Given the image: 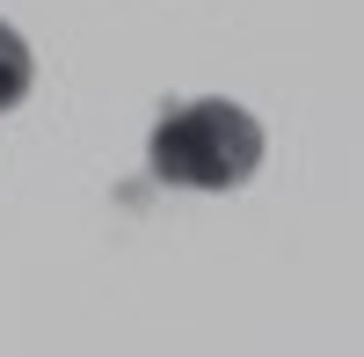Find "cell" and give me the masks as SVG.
<instances>
[{
  "instance_id": "6da1fadb",
  "label": "cell",
  "mask_w": 364,
  "mask_h": 357,
  "mask_svg": "<svg viewBox=\"0 0 364 357\" xmlns=\"http://www.w3.org/2000/svg\"><path fill=\"white\" fill-rule=\"evenodd\" d=\"M146 161H154L161 183L175 190H240L262 168V124L240 102H175L154 139H146Z\"/></svg>"
},
{
  "instance_id": "7a4b0ae2",
  "label": "cell",
  "mask_w": 364,
  "mask_h": 357,
  "mask_svg": "<svg viewBox=\"0 0 364 357\" xmlns=\"http://www.w3.org/2000/svg\"><path fill=\"white\" fill-rule=\"evenodd\" d=\"M29 73H37V66H29V44L0 22V110H15L29 95Z\"/></svg>"
}]
</instances>
